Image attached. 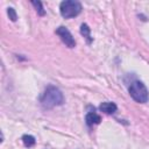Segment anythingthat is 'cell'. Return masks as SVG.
Segmentation results:
<instances>
[{
	"label": "cell",
	"mask_w": 149,
	"mask_h": 149,
	"mask_svg": "<svg viewBox=\"0 0 149 149\" xmlns=\"http://www.w3.org/2000/svg\"><path fill=\"white\" fill-rule=\"evenodd\" d=\"M31 3L35 6L36 12H37L40 15H44V14H45V12H44V9H43V6H42V2H41V1H31Z\"/></svg>",
	"instance_id": "9"
},
{
	"label": "cell",
	"mask_w": 149,
	"mask_h": 149,
	"mask_svg": "<svg viewBox=\"0 0 149 149\" xmlns=\"http://www.w3.org/2000/svg\"><path fill=\"white\" fill-rule=\"evenodd\" d=\"M80 34L87 40L88 43L92 42V37H91V34H90V28H88V26H87L86 23H83V24L80 26Z\"/></svg>",
	"instance_id": "7"
},
{
	"label": "cell",
	"mask_w": 149,
	"mask_h": 149,
	"mask_svg": "<svg viewBox=\"0 0 149 149\" xmlns=\"http://www.w3.org/2000/svg\"><path fill=\"white\" fill-rule=\"evenodd\" d=\"M85 120H86L87 126H93V125H98V123H100V121H101V116H100L99 114H97L95 112H88V113L86 114Z\"/></svg>",
	"instance_id": "6"
},
{
	"label": "cell",
	"mask_w": 149,
	"mask_h": 149,
	"mask_svg": "<svg viewBox=\"0 0 149 149\" xmlns=\"http://www.w3.org/2000/svg\"><path fill=\"white\" fill-rule=\"evenodd\" d=\"M22 142H23V144L26 146V147H28V148H30V147H33V146H35V143H36V140H35V137L34 136H31V135H23L22 136Z\"/></svg>",
	"instance_id": "8"
},
{
	"label": "cell",
	"mask_w": 149,
	"mask_h": 149,
	"mask_svg": "<svg viewBox=\"0 0 149 149\" xmlns=\"http://www.w3.org/2000/svg\"><path fill=\"white\" fill-rule=\"evenodd\" d=\"M40 101H41V105L43 108L50 109V108H54L56 106L62 105L64 102V97H63V93L61 92L59 88L50 85L45 88Z\"/></svg>",
	"instance_id": "1"
},
{
	"label": "cell",
	"mask_w": 149,
	"mask_h": 149,
	"mask_svg": "<svg viewBox=\"0 0 149 149\" xmlns=\"http://www.w3.org/2000/svg\"><path fill=\"white\" fill-rule=\"evenodd\" d=\"M56 34L61 37L62 42H63L68 48H74V45H76V41H74L73 36L71 35V33L69 31L68 28L61 26V27H58V28L56 29Z\"/></svg>",
	"instance_id": "4"
},
{
	"label": "cell",
	"mask_w": 149,
	"mask_h": 149,
	"mask_svg": "<svg viewBox=\"0 0 149 149\" xmlns=\"http://www.w3.org/2000/svg\"><path fill=\"white\" fill-rule=\"evenodd\" d=\"M59 10H61V15L65 19H71L77 16L80 12H81V5L78 1H73V0H66L61 2L59 6Z\"/></svg>",
	"instance_id": "3"
},
{
	"label": "cell",
	"mask_w": 149,
	"mask_h": 149,
	"mask_svg": "<svg viewBox=\"0 0 149 149\" xmlns=\"http://www.w3.org/2000/svg\"><path fill=\"white\" fill-rule=\"evenodd\" d=\"M99 108H100L101 112H104V113H106V114H113V113H115L116 109H118L116 105H115L114 102H112V101H105V102H102V104L99 106Z\"/></svg>",
	"instance_id": "5"
},
{
	"label": "cell",
	"mask_w": 149,
	"mask_h": 149,
	"mask_svg": "<svg viewBox=\"0 0 149 149\" xmlns=\"http://www.w3.org/2000/svg\"><path fill=\"white\" fill-rule=\"evenodd\" d=\"M129 94L130 97L136 101V102H140V104H144L148 101L149 99V92L146 87V85L140 81V80H135L130 84L129 88Z\"/></svg>",
	"instance_id": "2"
},
{
	"label": "cell",
	"mask_w": 149,
	"mask_h": 149,
	"mask_svg": "<svg viewBox=\"0 0 149 149\" xmlns=\"http://www.w3.org/2000/svg\"><path fill=\"white\" fill-rule=\"evenodd\" d=\"M7 14H8L9 19H10L12 21H16V19H17V15H16V13H15V9H14V8L9 7V8L7 9Z\"/></svg>",
	"instance_id": "10"
}]
</instances>
